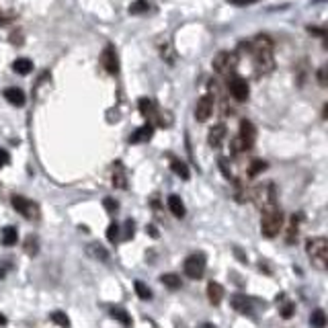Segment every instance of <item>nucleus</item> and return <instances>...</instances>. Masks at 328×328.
I'll use <instances>...</instances> for the list:
<instances>
[{
  "instance_id": "obj_1",
  "label": "nucleus",
  "mask_w": 328,
  "mask_h": 328,
  "mask_svg": "<svg viewBox=\"0 0 328 328\" xmlns=\"http://www.w3.org/2000/svg\"><path fill=\"white\" fill-rule=\"evenodd\" d=\"M252 59H254V68L260 74H269L275 68V59H273V39L269 35H258L250 45Z\"/></svg>"
},
{
  "instance_id": "obj_2",
  "label": "nucleus",
  "mask_w": 328,
  "mask_h": 328,
  "mask_svg": "<svg viewBox=\"0 0 328 328\" xmlns=\"http://www.w3.org/2000/svg\"><path fill=\"white\" fill-rule=\"evenodd\" d=\"M306 252L312 260V265L320 271H326L328 267V240L324 236H316V238H310L306 242Z\"/></svg>"
},
{
  "instance_id": "obj_3",
  "label": "nucleus",
  "mask_w": 328,
  "mask_h": 328,
  "mask_svg": "<svg viewBox=\"0 0 328 328\" xmlns=\"http://www.w3.org/2000/svg\"><path fill=\"white\" fill-rule=\"evenodd\" d=\"M283 212L279 210V207H271V210H265L263 212V218H260V234L267 236V238H275L281 228H283Z\"/></svg>"
},
{
  "instance_id": "obj_4",
  "label": "nucleus",
  "mask_w": 328,
  "mask_h": 328,
  "mask_svg": "<svg viewBox=\"0 0 328 328\" xmlns=\"http://www.w3.org/2000/svg\"><path fill=\"white\" fill-rule=\"evenodd\" d=\"M250 199L254 201V205L258 207L260 212L271 210V207L277 205V191H275V185H273V183H267V185L254 187Z\"/></svg>"
},
{
  "instance_id": "obj_5",
  "label": "nucleus",
  "mask_w": 328,
  "mask_h": 328,
  "mask_svg": "<svg viewBox=\"0 0 328 328\" xmlns=\"http://www.w3.org/2000/svg\"><path fill=\"white\" fill-rule=\"evenodd\" d=\"M11 203L17 210V214H21L25 220H39L41 218V212H39V205L31 199H27L23 195H13L11 197Z\"/></svg>"
},
{
  "instance_id": "obj_6",
  "label": "nucleus",
  "mask_w": 328,
  "mask_h": 328,
  "mask_svg": "<svg viewBox=\"0 0 328 328\" xmlns=\"http://www.w3.org/2000/svg\"><path fill=\"white\" fill-rule=\"evenodd\" d=\"M205 267H207V256L203 252H193L185 258V265H183V269H185V275L189 279H201L203 273H205Z\"/></svg>"
},
{
  "instance_id": "obj_7",
  "label": "nucleus",
  "mask_w": 328,
  "mask_h": 328,
  "mask_svg": "<svg viewBox=\"0 0 328 328\" xmlns=\"http://www.w3.org/2000/svg\"><path fill=\"white\" fill-rule=\"evenodd\" d=\"M236 64H238V59H236V53H232V51H220V53L214 57V62H212L214 70H216L220 76H230V74H234Z\"/></svg>"
},
{
  "instance_id": "obj_8",
  "label": "nucleus",
  "mask_w": 328,
  "mask_h": 328,
  "mask_svg": "<svg viewBox=\"0 0 328 328\" xmlns=\"http://www.w3.org/2000/svg\"><path fill=\"white\" fill-rule=\"evenodd\" d=\"M138 107H140V113L148 119V123L150 125H160V127H164L162 125V115H160V111H158V107L154 105V101H150V99H140L138 101Z\"/></svg>"
},
{
  "instance_id": "obj_9",
  "label": "nucleus",
  "mask_w": 328,
  "mask_h": 328,
  "mask_svg": "<svg viewBox=\"0 0 328 328\" xmlns=\"http://www.w3.org/2000/svg\"><path fill=\"white\" fill-rule=\"evenodd\" d=\"M212 113H214V97L212 95H203L195 105V119L203 123L212 117Z\"/></svg>"
},
{
  "instance_id": "obj_10",
  "label": "nucleus",
  "mask_w": 328,
  "mask_h": 328,
  "mask_svg": "<svg viewBox=\"0 0 328 328\" xmlns=\"http://www.w3.org/2000/svg\"><path fill=\"white\" fill-rule=\"evenodd\" d=\"M230 93H232V97H234L238 103H244V101L248 99V82H246L242 76H234V74H232Z\"/></svg>"
},
{
  "instance_id": "obj_11",
  "label": "nucleus",
  "mask_w": 328,
  "mask_h": 328,
  "mask_svg": "<svg viewBox=\"0 0 328 328\" xmlns=\"http://www.w3.org/2000/svg\"><path fill=\"white\" fill-rule=\"evenodd\" d=\"M101 64H103V68L109 72V74H117L119 72V57H117V51H115V47L109 43L105 49H103V53H101Z\"/></svg>"
},
{
  "instance_id": "obj_12",
  "label": "nucleus",
  "mask_w": 328,
  "mask_h": 328,
  "mask_svg": "<svg viewBox=\"0 0 328 328\" xmlns=\"http://www.w3.org/2000/svg\"><path fill=\"white\" fill-rule=\"evenodd\" d=\"M230 304H232V308L238 312V314H252V304H250V300L246 295H242V293H236V295H232V300H230Z\"/></svg>"
},
{
  "instance_id": "obj_13",
  "label": "nucleus",
  "mask_w": 328,
  "mask_h": 328,
  "mask_svg": "<svg viewBox=\"0 0 328 328\" xmlns=\"http://www.w3.org/2000/svg\"><path fill=\"white\" fill-rule=\"evenodd\" d=\"M111 181H113V187L115 189H125L127 187V170L121 162H115L113 164V176H111Z\"/></svg>"
},
{
  "instance_id": "obj_14",
  "label": "nucleus",
  "mask_w": 328,
  "mask_h": 328,
  "mask_svg": "<svg viewBox=\"0 0 328 328\" xmlns=\"http://www.w3.org/2000/svg\"><path fill=\"white\" fill-rule=\"evenodd\" d=\"M238 138H240V140L244 142V146L250 150V148L254 146V140H256V129H254V125L244 119V121L240 123V134H238Z\"/></svg>"
},
{
  "instance_id": "obj_15",
  "label": "nucleus",
  "mask_w": 328,
  "mask_h": 328,
  "mask_svg": "<svg viewBox=\"0 0 328 328\" xmlns=\"http://www.w3.org/2000/svg\"><path fill=\"white\" fill-rule=\"evenodd\" d=\"M152 136H154V125H142L140 129H136L132 136H129V144H144V142H148V140H152Z\"/></svg>"
},
{
  "instance_id": "obj_16",
  "label": "nucleus",
  "mask_w": 328,
  "mask_h": 328,
  "mask_svg": "<svg viewBox=\"0 0 328 328\" xmlns=\"http://www.w3.org/2000/svg\"><path fill=\"white\" fill-rule=\"evenodd\" d=\"M207 300H210V304H214V306H220L224 300V287L216 281H210L207 283Z\"/></svg>"
},
{
  "instance_id": "obj_17",
  "label": "nucleus",
  "mask_w": 328,
  "mask_h": 328,
  "mask_svg": "<svg viewBox=\"0 0 328 328\" xmlns=\"http://www.w3.org/2000/svg\"><path fill=\"white\" fill-rule=\"evenodd\" d=\"M224 140H226V127L220 123V125H214L212 129H210V136H207V142H210V146L212 148H222V144H224Z\"/></svg>"
},
{
  "instance_id": "obj_18",
  "label": "nucleus",
  "mask_w": 328,
  "mask_h": 328,
  "mask_svg": "<svg viewBox=\"0 0 328 328\" xmlns=\"http://www.w3.org/2000/svg\"><path fill=\"white\" fill-rule=\"evenodd\" d=\"M168 210L174 218H185V214H187L185 203L178 195H168Z\"/></svg>"
},
{
  "instance_id": "obj_19",
  "label": "nucleus",
  "mask_w": 328,
  "mask_h": 328,
  "mask_svg": "<svg viewBox=\"0 0 328 328\" xmlns=\"http://www.w3.org/2000/svg\"><path fill=\"white\" fill-rule=\"evenodd\" d=\"M86 254H88V256H93L95 260L109 263V252H107V248L101 246V244H97V242H93V244H88V246H86Z\"/></svg>"
},
{
  "instance_id": "obj_20",
  "label": "nucleus",
  "mask_w": 328,
  "mask_h": 328,
  "mask_svg": "<svg viewBox=\"0 0 328 328\" xmlns=\"http://www.w3.org/2000/svg\"><path fill=\"white\" fill-rule=\"evenodd\" d=\"M300 220H302V216H291L289 226H287V236H285L287 244H293L297 240V234H300Z\"/></svg>"
},
{
  "instance_id": "obj_21",
  "label": "nucleus",
  "mask_w": 328,
  "mask_h": 328,
  "mask_svg": "<svg viewBox=\"0 0 328 328\" xmlns=\"http://www.w3.org/2000/svg\"><path fill=\"white\" fill-rule=\"evenodd\" d=\"M19 240V232L15 226H7L3 228V232H0V242H3L5 246H15Z\"/></svg>"
},
{
  "instance_id": "obj_22",
  "label": "nucleus",
  "mask_w": 328,
  "mask_h": 328,
  "mask_svg": "<svg viewBox=\"0 0 328 328\" xmlns=\"http://www.w3.org/2000/svg\"><path fill=\"white\" fill-rule=\"evenodd\" d=\"M5 99L11 103V105H15V107H23L25 105V93L21 91V88H7L5 91Z\"/></svg>"
},
{
  "instance_id": "obj_23",
  "label": "nucleus",
  "mask_w": 328,
  "mask_h": 328,
  "mask_svg": "<svg viewBox=\"0 0 328 328\" xmlns=\"http://www.w3.org/2000/svg\"><path fill=\"white\" fill-rule=\"evenodd\" d=\"M170 168H172V172H174L176 176H181L183 181H187V178L191 176V174H189V166H187L183 160H178V158H170Z\"/></svg>"
},
{
  "instance_id": "obj_24",
  "label": "nucleus",
  "mask_w": 328,
  "mask_h": 328,
  "mask_svg": "<svg viewBox=\"0 0 328 328\" xmlns=\"http://www.w3.org/2000/svg\"><path fill=\"white\" fill-rule=\"evenodd\" d=\"M13 70L17 74H21V76H27L29 72L33 70V62H31V59H27V57H19V59H15Z\"/></svg>"
},
{
  "instance_id": "obj_25",
  "label": "nucleus",
  "mask_w": 328,
  "mask_h": 328,
  "mask_svg": "<svg viewBox=\"0 0 328 328\" xmlns=\"http://www.w3.org/2000/svg\"><path fill=\"white\" fill-rule=\"evenodd\" d=\"M160 283L168 289H178L181 287V277L176 273H164V275H160Z\"/></svg>"
},
{
  "instance_id": "obj_26",
  "label": "nucleus",
  "mask_w": 328,
  "mask_h": 328,
  "mask_svg": "<svg viewBox=\"0 0 328 328\" xmlns=\"http://www.w3.org/2000/svg\"><path fill=\"white\" fill-rule=\"evenodd\" d=\"M111 316H113V318H115L117 322H121L123 326H127V328L132 326V316H129V314H127V312H125L123 308H119V306L111 308Z\"/></svg>"
},
{
  "instance_id": "obj_27",
  "label": "nucleus",
  "mask_w": 328,
  "mask_h": 328,
  "mask_svg": "<svg viewBox=\"0 0 328 328\" xmlns=\"http://www.w3.org/2000/svg\"><path fill=\"white\" fill-rule=\"evenodd\" d=\"M310 324H312V328H326V314H324L322 308H316V310L312 312Z\"/></svg>"
},
{
  "instance_id": "obj_28",
  "label": "nucleus",
  "mask_w": 328,
  "mask_h": 328,
  "mask_svg": "<svg viewBox=\"0 0 328 328\" xmlns=\"http://www.w3.org/2000/svg\"><path fill=\"white\" fill-rule=\"evenodd\" d=\"M150 11V3L148 0H136L129 5V15H146Z\"/></svg>"
},
{
  "instance_id": "obj_29",
  "label": "nucleus",
  "mask_w": 328,
  "mask_h": 328,
  "mask_svg": "<svg viewBox=\"0 0 328 328\" xmlns=\"http://www.w3.org/2000/svg\"><path fill=\"white\" fill-rule=\"evenodd\" d=\"M25 252L29 256H35L39 252V240H37V236H27V240H25Z\"/></svg>"
},
{
  "instance_id": "obj_30",
  "label": "nucleus",
  "mask_w": 328,
  "mask_h": 328,
  "mask_svg": "<svg viewBox=\"0 0 328 328\" xmlns=\"http://www.w3.org/2000/svg\"><path fill=\"white\" fill-rule=\"evenodd\" d=\"M134 287H136V293H138V297H140V300H148V302L152 300V289L148 287L146 283H142V281H136V283H134Z\"/></svg>"
},
{
  "instance_id": "obj_31",
  "label": "nucleus",
  "mask_w": 328,
  "mask_h": 328,
  "mask_svg": "<svg viewBox=\"0 0 328 328\" xmlns=\"http://www.w3.org/2000/svg\"><path fill=\"white\" fill-rule=\"evenodd\" d=\"M49 320L55 322L57 326H62V328H70V318H68L64 312H59V310L51 312V314H49Z\"/></svg>"
},
{
  "instance_id": "obj_32",
  "label": "nucleus",
  "mask_w": 328,
  "mask_h": 328,
  "mask_svg": "<svg viewBox=\"0 0 328 328\" xmlns=\"http://www.w3.org/2000/svg\"><path fill=\"white\" fill-rule=\"evenodd\" d=\"M246 150H248V148L244 146V142L238 138V136L230 142V152H232V154H242V152H246Z\"/></svg>"
},
{
  "instance_id": "obj_33",
  "label": "nucleus",
  "mask_w": 328,
  "mask_h": 328,
  "mask_svg": "<svg viewBox=\"0 0 328 328\" xmlns=\"http://www.w3.org/2000/svg\"><path fill=\"white\" fill-rule=\"evenodd\" d=\"M265 168H267V162H263V160H252V164H250V168H248V176L260 174Z\"/></svg>"
},
{
  "instance_id": "obj_34",
  "label": "nucleus",
  "mask_w": 328,
  "mask_h": 328,
  "mask_svg": "<svg viewBox=\"0 0 328 328\" xmlns=\"http://www.w3.org/2000/svg\"><path fill=\"white\" fill-rule=\"evenodd\" d=\"M107 240H109V242H113V244L119 240V226H117L115 222H113V224H109V228H107Z\"/></svg>"
},
{
  "instance_id": "obj_35",
  "label": "nucleus",
  "mask_w": 328,
  "mask_h": 328,
  "mask_svg": "<svg viewBox=\"0 0 328 328\" xmlns=\"http://www.w3.org/2000/svg\"><path fill=\"white\" fill-rule=\"evenodd\" d=\"M103 205H105L107 214H115V212L119 210V203H117L113 197H105V199H103Z\"/></svg>"
},
{
  "instance_id": "obj_36",
  "label": "nucleus",
  "mask_w": 328,
  "mask_h": 328,
  "mask_svg": "<svg viewBox=\"0 0 328 328\" xmlns=\"http://www.w3.org/2000/svg\"><path fill=\"white\" fill-rule=\"evenodd\" d=\"M123 228H125V230H123V240H129V238H134V234H136V224H134L132 220H127Z\"/></svg>"
},
{
  "instance_id": "obj_37",
  "label": "nucleus",
  "mask_w": 328,
  "mask_h": 328,
  "mask_svg": "<svg viewBox=\"0 0 328 328\" xmlns=\"http://www.w3.org/2000/svg\"><path fill=\"white\" fill-rule=\"evenodd\" d=\"M220 168H222V172H224V176H226V178H232V170H230V166H228V160H226V158H220Z\"/></svg>"
},
{
  "instance_id": "obj_38",
  "label": "nucleus",
  "mask_w": 328,
  "mask_h": 328,
  "mask_svg": "<svg viewBox=\"0 0 328 328\" xmlns=\"http://www.w3.org/2000/svg\"><path fill=\"white\" fill-rule=\"evenodd\" d=\"M281 316H283V318H291V316H293V304H291V302H287V304L281 308Z\"/></svg>"
},
{
  "instance_id": "obj_39",
  "label": "nucleus",
  "mask_w": 328,
  "mask_h": 328,
  "mask_svg": "<svg viewBox=\"0 0 328 328\" xmlns=\"http://www.w3.org/2000/svg\"><path fill=\"white\" fill-rule=\"evenodd\" d=\"M9 162H11V156H9V152H7V150H3V148H0V168H5Z\"/></svg>"
},
{
  "instance_id": "obj_40",
  "label": "nucleus",
  "mask_w": 328,
  "mask_h": 328,
  "mask_svg": "<svg viewBox=\"0 0 328 328\" xmlns=\"http://www.w3.org/2000/svg\"><path fill=\"white\" fill-rule=\"evenodd\" d=\"M228 3L234 7H248V5H254L256 0H228Z\"/></svg>"
},
{
  "instance_id": "obj_41",
  "label": "nucleus",
  "mask_w": 328,
  "mask_h": 328,
  "mask_svg": "<svg viewBox=\"0 0 328 328\" xmlns=\"http://www.w3.org/2000/svg\"><path fill=\"white\" fill-rule=\"evenodd\" d=\"M318 82H320V86H326V66H322L318 70Z\"/></svg>"
},
{
  "instance_id": "obj_42",
  "label": "nucleus",
  "mask_w": 328,
  "mask_h": 328,
  "mask_svg": "<svg viewBox=\"0 0 328 328\" xmlns=\"http://www.w3.org/2000/svg\"><path fill=\"white\" fill-rule=\"evenodd\" d=\"M9 269H11V265H9V263H5L3 267H0V279H5V275H7Z\"/></svg>"
},
{
  "instance_id": "obj_43",
  "label": "nucleus",
  "mask_w": 328,
  "mask_h": 328,
  "mask_svg": "<svg viewBox=\"0 0 328 328\" xmlns=\"http://www.w3.org/2000/svg\"><path fill=\"white\" fill-rule=\"evenodd\" d=\"M9 21H11V19H9V17H5V15H3V13H0V25H7V23H9Z\"/></svg>"
},
{
  "instance_id": "obj_44",
  "label": "nucleus",
  "mask_w": 328,
  "mask_h": 328,
  "mask_svg": "<svg viewBox=\"0 0 328 328\" xmlns=\"http://www.w3.org/2000/svg\"><path fill=\"white\" fill-rule=\"evenodd\" d=\"M5 324H7V316L0 314V326H5Z\"/></svg>"
}]
</instances>
